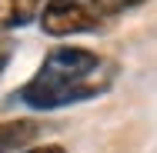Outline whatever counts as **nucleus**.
Masks as SVG:
<instances>
[{
    "label": "nucleus",
    "mask_w": 157,
    "mask_h": 153,
    "mask_svg": "<svg viewBox=\"0 0 157 153\" xmlns=\"http://www.w3.org/2000/svg\"><path fill=\"white\" fill-rule=\"evenodd\" d=\"M37 133H40L37 120H27V117L3 120L0 123V153H20L27 143H33Z\"/></svg>",
    "instance_id": "3"
},
{
    "label": "nucleus",
    "mask_w": 157,
    "mask_h": 153,
    "mask_svg": "<svg viewBox=\"0 0 157 153\" xmlns=\"http://www.w3.org/2000/svg\"><path fill=\"white\" fill-rule=\"evenodd\" d=\"M40 7H44V0H0V37L7 30L30 24L40 13Z\"/></svg>",
    "instance_id": "4"
},
{
    "label": "nucleus",
    "mask_w": 157,
    "mask_h": 153,
    "mask_svg": "<svg viewBox=\"0 0 157 153\" xmlns=\"http://www.w3.org/2000/svg\"><path fill=\"white\" fill-rule=\"evenodd\" d=\"M117 77V63L87 47H54L30 80L24 83L20 100L30 110H60L70 103L94 100L110 90Z\"/></svg>",
    "instance_id": "1"
},
{
    "label": "nucleus",
    "mask_w": 157,
    "mask_h": 153,
    "mask_svg": "<svg viewBox=\"0 0 157 153\" xmlns=\"http://www.w3.org/2000/svg\"><path fill=\"white\" fill-rule=\"evenodd\" d=\"M7 53H10V43H7V40H3V37H0V67H3V63H7Z\"/></svg>",
    "instance_id": "7"
},
{
    "label": "nucleus",
    "mask_w": 157,
    "mask_h": 153,
    "mask_svg": "<svg viewBox=\"0 0 157 153\" xmlns=\"http://www.w3.org/2000/svg\"><path fill=\"white\" fill-rule=\"evenodd\" d=\"M84 3H87L97 17L107 24L110 17H117V13H124V10H134V7H140L144 0H84Z\"/></svg>",
    "instance_id": "5"
},
{
    "label": "nucleus",
    "mask_w": 157,
    "mask_h": 153,
    "mask_svg": "<svg viewBox=\"0 0 157 153\" xmlns=\"http://www.w3.org/2000/svg\"><path fill=\"white\" fill-rule=\"evenodd\" d=\"M40 30L47 37H74V33H100L104 20L84 0H44Z\"/></svg>",
    "instance_id": "2"
},
{
    "label": "nucleus",
    "mask_w": 157,
    "mask_h": 153,
    "mask_svg": "<svg viewBox=\"0 0 157 153\" xmlns=\"http://www.w3.org/2000/svg\"><path fill=\"white\" fill-rule=\"evenodd\" d=\"M20 153H67L60 147V143H37V147H27V150H20Z\"/></svg>",
    "instance_id": "6"
}]
</instances>
